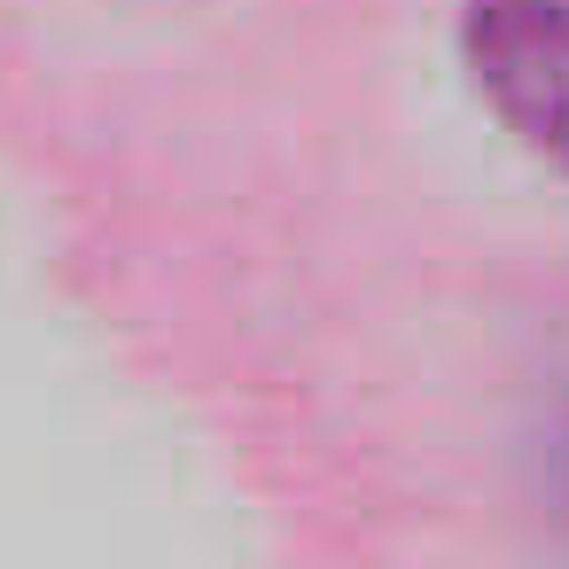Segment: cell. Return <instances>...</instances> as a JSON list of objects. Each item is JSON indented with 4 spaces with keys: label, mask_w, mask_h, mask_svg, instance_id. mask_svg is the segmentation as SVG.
<instances>
[{
    "label": "cell",
    "mask_w": 569,
    "mask_h": 569,
    "mask_svg": "<svg viewBox=\"0 0 569 569\" xmlns=\"http://www.w3.org/2000/svg\"><path fill=\"white\" fill-rule=\"evenodd\" d=\"M561 468H569V421H561Z\"/></svg>",
    "instance_id": "cell-2"
},
{
    "label": "cell",
    "mask_w": 569,
    "mask_h": 569,
    "mask_svg": "<svg viewBox=\"0 0 569 569\" xmlns=\"http://www.w3.org/2000/svg\"><path fill=\"white\" fill-rule=\"evenodd\" d=\"M460 63L499 133L569 180V0H468Z\"/></svg>",
    "instance_id": "cell-1"
}]
</instances>
